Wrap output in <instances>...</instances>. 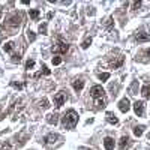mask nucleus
<instances>
[{"instance_id":"1","label":"nucleus","mask_w":150,"mask_h":150,"mask_svg":"<svg viewBox=\"0 0 150 150\" xmlns=\"http://www.w3.org/2000/svg\"><path fill=\"white\" fill-rule=\"evenodd\" d=\"M62 123L66 129H74L78 123V114L74 110H69L65 116L62 117Z\"/></svg>"},{"instance_id":"2","label":"nucleus","mask_w":150,"mask_h":150,"mask_svg":"<svg viewBox=\"0 0 150 150\" xmlns=\"http://www.w3.org/2000/svg\"><path fill=\"white\" fill-rule=\"evenodd\" d=\"M90 95H92V98H95V99H101L105 95V90L102 89V86H93L92 90H90Z\"/></svg>"},{"instance_id":"3","label":"nucleus","mask_w":150,"mask_h":150,"mask_svg":"<svg viewBox=\"0 0 150 150\" xmlns=\"http://www.w3.org/2000/svg\"><path fill=\"white\" fill-rule=\"evenodd\" d=\"M68 50H69V45L68 44H63V42H60V44H57L56 47L51 48L53 53H60V54H66Z\"/></svg>"},{"instance_id":"4","label":"nucleus","mask_w":150,"mask_h":150,"mask_svg":"<svg viewBox=\"0 0 150 150\" xmlns=\"http://www.w3.org/2000/svg\"><path fill=\"white\" fill-rule=\"evenodd\" d=\"M144 107H146V105H144L143 101H137V102L134 104V111H135L137 116H140V117L144 116Z\"/></svg>"},{"instance_id":"5","label":"nucleus","mask_w":150,"mask_h":150,"mask_svg":"<svg viewBox=\"0 0 150 150\" xmlns=\"http://www.w3.org/2000/svg\"><path fill=\"white\" fill-rule=\"evenodd\" d=\"M65 101H66V96H65V93H57V95H54V105L57 107V108H60V107L65 104Z\"/></svg>"},{"instance_id":"6","label":"nucleus","mask_w":150,"mask_h":150,"mask_svg":"<svg viewBox=\"0 0 150 150\" xmlns=\"http://www.w3.org/2000/svg\"><path fill=\"white\" fill-rule=\"evenodd\" d=\"M129 108H131L129 99H128V98H123L120 102H119V110H120L122 113H128V111H129Z\"/></svg>"},{"instance_id":"7","label":"nucleus","mask_w":150,"mask_h":150,"mask_svg":"<svg viewBox=\"0 0 150 150\" xmlns=\"http://www.w3.org/2000/svg\"><path fill=\"white\" fill-rule=\"evenodd\" d=\"M20 21H21V18L18 17V15H14V17L9 20V23H8V27H11L12 30L18 29V27H20Z\"/></svg>"},{"instance_id":"8","label":"nucleus","mask_w":150,"mask_h":150,"mask_svg":"<svg viewBox=\"0 0 150 150\" xmlns=\"http://www.w3.org/2000/svg\"><path fill=\"white\" fill-rule=\"evenodd\" d=\"M132 146V141H131V138L129 137H122L120 138V143H119V147L122 150H125V149H129Z\"/></svg>"},{"instance_id":"9","label":"nucleus","mask_w":150,"mask_h":150,"mask_svg":"<svg viewBox=\"0 0 150 150\" xmlns=\"http://www.w3.org/2000/svg\"><path fill=\"white\" fill-rule=\"evenodd\" d=\"M135 41H138V42H147V41H150V35L146 33V32H140V33L135 35Z\"/></svg>"},{"instance_id":"10","label":"nucleus","mask_w":150,"mask_h":150,"mask_svg":"<svg viewBox=\"0 0 150 150\" xmlns=\"http://www.w3.org/2000/svg\"><path fill=\"white\" fill-rule=\"evenodd\" d=\"M104 146H105L107 150H113V149H114V140H113L111 137H107L104 140Z\"/></svg>"},{"instance_id":"11","label":"nucleus","mask_w":150,"mask_h":150,"mask_svg":"<svg viewBox=\"0 0 150 150\" xmlns=\"http://www.w3.org/2000/svg\"><path fill=\"white\" fill-rule=\"evenodd\" d=\"M107 120H108L111 125H117V123H119V119L116 117L114 113H107Z\"/></svg>"},{"instance_id":"12","label":"nucleus","mask_w":150,"mask_h":150,"mask_svg":"<svg viewBox=\"0 0 150 150\" xmlns=\"http://www.w3.org/2000/svg\"><path fill=\"white\" fill-rule=\"evenodd\" d=\"M72 87H74V90L80 92V90H83V87H84V81H81V80H75V81L72 83Z\"/></svg>"},{"instance_id":"13","label":"nucleus","mask_w":150,"mask_h":150,"mask_svg":"<svg viewBox=\"0 0 150 150\" xmlns=\"http://www.w3.org/2000/svg\"><path fill=\"white\" fill-rule=\"evenodd\" d=\"M56 140H59V135H57V134H50V135L45 137V143H48V144L56 143Z\"/></svg>"},{"instance_id":"14","label":"nucleus","mask_w":150,"mask_h":150,"mask_svg":"<svg viewBox=\"0 0 150 150\" xmlns=\"http://www.w3.org/2000/svg\"><path fill=\"white\" fill-rule=\"evenodd\" d=\"M57 114H50V116H47V122L50 123V125H57V122H59V119H57Z\"/></svg>"},{"instance_id":"15","label":"nucleus","mask_w":150,"mask_h":150,"mask_svg":"<svg viewBox=\"0 0 150 150\" xmlns=\"http://www.w3.org/2000/svg\"><path fill=\"white\" fill-rule=\"evenodd\" d=\"M29 15H30L32 20H38V18H39V15H41V12H39V9H30Z\"/></svg>"},{"instance_id":"16","label":"nucleus","mask_w":150,"mask_h":150,"mask_svg":"<svg viewBox=\"0 0 150 150\" xmlns=\"http://www.w3.org/2000/svg\"><path fill=\"white\" fill-rule=\"evenodd\" d=\"M123 62H125V57H119V59H117V60L116 62H111V66L113 68H119V66H122L123 65Z\"/></svg>"},{"instance_id":"17","label":"nucleus","mask_w":150,"mask_h":150,"mask_svg":"<svg viewBox=\"0 0 150 150\" xmlns=\"http://www.w3.org/2000/svg\"><path fill=\"white\" fill-rule=\"evenodd\" d=\"M144 132V126H135L134 128V135L135 137H141Z\"/></svg>"},{"instance_id":"18","label":"nucleus","mask_w":150,"mask_h":150,"mask_svg":"<svg viewBox=\"0 0 150 150\" xmlns=\"http://www.w3.org/2000/svg\"><path fill=\"white\" fill-rule=\"evenodd\" d=\"M141 95L144 96V98H150V87L149 86H144V87L141 89Z\"/></svg>"},{"instance_id":"19","label":"nucleus","mask_w":150,"mask_h":150,"mask_svg":"<svg viewBox=\"0 0 150 150\" xmlns=\"http://www.w3.org/2000/svg\"><path fill=\"white\" fill-rule=\"evenodd\" d=\"M12 48H14V44H12V42H8V44H5L3 50L6 53H12Z\"/></svg>"},{"instance_id":"20","label":"nucleus","mask_w":150,"mask_h":150,"mask_svg":"<svg viewBox=\"0 0 150 150\" xmlns=\"http://www.w3.org/2000/svg\"><path fill=\"white\" fill-rule=\"evenodd\" d=\"M90 45H92V38H87V39H86L83 44H81V47L84 48V50H86V48H89Z\"/></svg>"},{"instance_id":"21","label":"nucleus","mask_w":150,"mask_h":150,"mask_svg":"<svg viewBox=\"0 0 150 150\" xmlns=\"http://www.w3.org/2000/svg\"><path fill=\"white\" fill-rule=\"evenodd\" d=\"M27 39H29L30 42H33V41L36 39V35H35V32H32V30H29V32H27Z\"/></svg>"},{"instance_id":"22","label":"nucleus","mask_w":150,"mask_h":150,"mask_svg":"<svg viewBox=\"0 0 150 150\" xmlns=\"http://www.w3.org/2000/svg\"><path fill=\"white\" fill-rule=\"evenodd\" d=\"M33 66H35V60L33 59H29V60L26 62V69H32Z\"/></svg>"},{"instance_id":"23","label":"nucleus","mask_w":150,"mask_h":150,"mask_svg":"<svg viewBox=\"0 0 150 150\" xmlns=\"http://www.w3.org/2000/svg\"><path fill=\"white\" fill-rule=\"evenodd\" d=\"M110 78V74L108 72H104V74H99V80L101 81H107Z\"/></svg>"},{"instance_id":"24","label":"nucleus","mask_w":150,"mask_h":150,"mask_svg":"<svg viewBox=\"0 0 150 150\" xmlns=\"http://www.w3.org/2000/svg\"><path fill=\"white\" fill-rule=\"evenodd\" d=\"M62 63V57H59V56H56V57H53V65H60Z\"/></svg>"},{"instance_id":"25","label":"nucleus","mask_w":150,"mask_h":150,"mask_svg":"<svg viewBox=\"0 0 150 150\" xmlns=\"http://www.w3.org/2000/svg\"><path fill=\"white\" fill-rule=\"evenodd\" d=\"M39 32H41L42 35H45L47 33V24H41L39 26Z\"/></svg>"},{"instance_id":"26","label":"nucleus","mask_w":150,"mask_h":150,"mask_svg":"<svg viewBox=\"0 0 150 150\" xmlns=\"http://www.w3.org/2000/svg\"><path fill=\"white\" fill-rule=\"evenodd\" d=\"M41 107H42V108H48V107H50V104H48L47 99H42V101H41Z\"/></svg>"},{"instance_id":"27","label":"nucleus","mask_w":150,"mask_h":150,"mask_svg":"<svg viewBox=\"0 0 150 150\" xmlns=\"http://www.w3.org/2000/svg\"><path fill=\"white\" fill-rule=\"evenodd\" d=\"M105 99H98V102H96V105H98V107H102V108H104V107H105Z\"/></svg>"},{"instance_id":"28","label":"nucleus","mask_w":150,"mask_h":150,"mask_svg":"<svg viewBox=\"0 0 150 150\" xmlns=\"http://www.w3.org/2000/svg\"><path fill=\"white\" fill-rule=\"evenodd\" d=\"M12 86H14L15 89H23V86H24V84H23V83H15V81H14Z\"/></svg>"},{"instance_id":"29","label":"nucleus","mask_w":150,"mask_h":150,"mask_svg":"<svg viewBox=\"0 0 150 150\" xmlns=\"http://www.w3.org/2000/svg\"><path fill=\"white\" fill-rule=\"evenodd\" d=\"M42 72H44L45 75H50V74H51V71H50V69H48V68H47L45 65H44V66H42Z\"/></svg>"},{"instance_id":"30","label":"nucleus","mask_w":150,"mask_h":150,"mask_svg":"<svg viewBox=\"0 0 150 150\" xmlns=\"http://www.w3.org/2000/svg\"><path fill=\"white\" fill-rule=\"evenodd\" d=\"M20 60H21V57H20V56H17V54L12 56V62H14V63H17V62L20 63Z\"/></svg>"},{"instance_id":"31","label":"nucleus","mask_w":150,"mask_h":150,"mask_svg":"<svg viewBox=\"0 0 150 150\" xmlns=\"http://www.w3.org/2000/svg\"><path fill=\"white\" fill-rule=\"evenodd\" d=\"M140 6H141V2H134V3H132V8H134V9H138Z\"/></svg>"},{"instance_id":"32","label":"nucleus","mask_w":150,"mask_h":150,"mask_svg":"<svg viewBox=\"0 0 150 150\" xmlns=\"http://www.w3.org/2000/svg\"><path fill=\"white\" fill-rule=\"evenodd\" d=\"M111 26H113V18H108V20H107V27H111Z\"/></svg>"},{"instance_id":"33","label":"nucleus","mask_w":150,"mask_h":150,"mask_svg":"<svg viewBox=\"0 0 150 150\" xmlns=\"http://www.w3.org/2000/svg\"><path fill=\"white\" fill-rule=\"evenodd\" d=\"M3 150H12V146H11V144H5Z\"/></svg>"},{"instance_id":"34","label":"nucleus","mask_w":150,"mask_h":150,"mask_svg":"<svg viewBox=\"0 0 150 150\" xmlns=\"http://www.w3.org/2000/svg\"><path fill=\"white\" fill-rule=\"evenodd\" d=\"M80 150H92V149H87V147H81Z\"/></svg>"},{"instance_id":"35","label":"nucleus","mask_w":150,"mask_h":150,"mask_svg":"<svg viewBox=\"0 0 150 150\" xmlns=\"http://www.w3.org/2000/svg\"><path fill=\"white\" fill-rule=\"evenodd\" d=\"M146 54H147V56H150V50H147V51H146Z\"/></svg>"},{"instance_id":"36","label":"nucleus","mask_w":150,"mask_h":150,"mask_svg":"<svg viewBox=\"0 0 150 150\" xmlns=\"http://www.w3.org/2000/svg\"><path fill=\"white\" fill-rule=\"evenodd\" d=\"M0 111H2V105H0Z\"/></svg>"}]
</instances>
